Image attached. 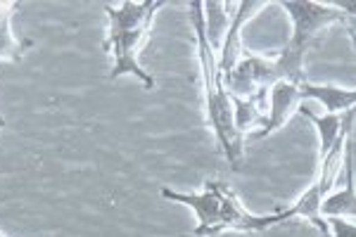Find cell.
<instances>
[{
    "label": "cell",
    "mask_w": 356,
    "mask_h": 237,
    "mask_svg": "<svg viewBox=\"0 0 356 237\" xmlns=\"http://www.w3.org/2000/svg\"><path fill=\"white\" fill-rule=\"evenodd\" d=\"M349 138H352V129L342 133V138L335 142V147H332L325 157H318L321 169H318L316 181L309 185L307 193H304L295 204L288 206V209H283V211H275V221H278V225L290 221V218H304V221H309L316 230H318L321 237H330L328 221H325L323 213H321V206H323L325 197L332 193V185H335V181L342 173L344 145H347Z\"/></svg>",
    "instance_id": "obj_4"
},
{
    "label": "cell",
    "mask_w": 356,
    "mask_h": 237,
    "mask_svg": "<svg viewBox=\"0 0 356 237\" xmlns=\"http://www.w3.org/2000/svg\"><path fill=\"white\" fill-rule=\"evenodd\" d=\"M304 102L314 100L323 107L325 114H347L356 109V88H342L335 83H300Z\"/></svg>",
    "instance_id": "obj_9"
},
{
    "label": "cell",
    "mask_w": 356,
    "mask_h": 237,
    "mask_svg": "<svg viewBox=\"0 0 356 237\" xmlns=\"http://www.w3.org/2000/svg\"><path fill=\"white\" fill-rule=\"evenodd\" d=\"M188 8H191L200 74H202L207 121H209V129L214 133L221 154L226 157L231 171H238L245 157L243 136H240L238 126H235L233 100H231V92H228L226 83H223L221 69H219V55L211 48L209 38H207V31H204V3L202 0H193V3H188Z\"/></svg>",
    "instance_id": "obj_1"
},
{
    "label": "cell",
    "mask_w": 356,
    "mask_h": 237,
    "mask_svg": "<svg viewBox=\"0 0 356 237\" xmlns=\"http://www.w3.org/2000/svg\"><path fill=\"white\" fill-rule=\"evenodd\" d=\"M264 95L266 92H259V95L252 97H233V117H235V126H238L240 136H245L247 131L252 129H261L264 121H266V114H264Z\"/></svg>",
    "instance_id": "obj_11"
},
{
    "label": "cell",
    "mask_w": 356,
    "mask_h": 237,
    "mask_svg": "<svg viewBox=\"0 0 356 237\" xmlns=\"http://www.w3.org/2000/svg\"><path fill=\"white\" fill-rule=\"evenodd\" d=\"M292 22V33L278 57H273L280 81L304 83V60L318 38L335 24H347V13L335 3H314V0H283L278 3Z\"/></svg>",
    "instance_id": "obj_2"
},
{
    "label": "cell",
    "mask_w": 356,
    "mask_h": 237,
    "mask_svg": "<svg viewBox=\"0 0 356 237\" xmlns=\"http://www.w3.org/2000/svg\"><path fill=\"white\" fill-rule=\"evenodd\" d=\"M344 188L332 190L325 197L321 213L323 218H356V178H354V142L352 138L344 145V164H342Z\"/></svg>",
    "instance_id": "obj_8"
},
{
    "label": "cell",
    "mask_w": 356,
    "mask_h": 237,
    "mask_svg": "<svg viewBox=\"0 0 356 237\" xmlns=\"http://www.w3.org/2000/svg\"><path fill=\"white\" fill-rule=\"evenodd\" d=\"M15 8H17V3H0V22H3L8 15H13Z\"/></svg>",
    "instance_id": "obj_15"
},
{
    "label": "cell",
    "mask_w": 356,
    "mask_h": 237,
    "mask_svg": "<svg viewBox=\"0 0 356 237\" xmlns=\"http://www.w3.org/2000/svg\"><path fill=\"white\" fill-rule=\"evenodd\" d=\"M159 8H164L162 0H143V3L126 0V3H122V8L105 5V15L110 19L105 45L107 50H112L114 57L110 81H117L119 76H126V74H134L145 90L154 88V79L138 62V50L145 43L147 31H150V24Z\"/></svg>",
    "instance_id": "obj_3"
},
{
    "label": "cell",
    "mask_w": 356,
    "mask_h": 237,
    "mask_svg": "<svg viewBox=\"0 0 356 237\" xmlns=\"http://www.w3.org/2000/svg\"><path fill=\"white\" fill-rule=\"evenodd\" d=\"M347 33H349V38H352V45H354V50H356V19H352V17H349L347 19Z\"/></svg>",
    "instance_id": "obj_14"
},
{
    "label": "cell",
    "mask_w": 356,
    "mask_h": 237,
    "mask_svg": "<svg viewBox=\"0 0 356 237\" xmlns=\"http://www.w3.org/2000/svg\"><path fill=\"white\" fill-rule=\"evenodd\" d=\"M3 126H5V121H3V119H0V129H3Z\"/></svg>",
    "instance_id": "obj_16"
},
{
    "label": "cell",
    "mask_w": 356,
    "mask_h": 237,
    "mask_svg": "<svg viewBox=\"0 0 356 237\" xmlns=\"http://www.w3.org/2000/svg\"><path fill=\"white\" fill-rule=\"evenodd\" d=\"M330 228V237H356V223L347 218H325Z\"/></svg>",
    "instance_id": "obj_13"
},
{
    "label": "cell",
    "mask_w": 356,
    "mask_h": 237,
    "mask_svg": "<svg viewBox=\"0 0 356 237\" xmlns=\"http://www.w3.org/2000/svg\"><path fill=\"white\" fill-rule=\"evenodd\" d=\"M268 5V0H243L238 3V10H233V19L228 26V33L223 38V45L219 50V69L221 76H228L233 72V67L243 60V40H240V31H243L245 22L252 19L259 10Z\"/></svg>",
    "instance_id": "obj_7"
},
{
    "label": "cell",
    "mask_w": 356,
    "mask_h": 237,
    "mask_svg": "<svg viewBox=\"0 0 356 237\" xmlns=\"http://www.w3.org/2000/svg\"><path fill=\"white\" fill-rule=\"evenodd\" d=\"M235 190L223 181H207L202 193H178V190L162 188V197L169 202L186 204L195 211L197 225H195V237H219L223 235V218H226L228 199Z\"/></svg>",
    "instance_id": "obj_5"
},
{
    "label": "cell",
    "mask_w": 356,
    "mask_h": 237,
    "mask_svg": "<svg viewBox=\"0 0 356 237\" xmlns=\"http://www.w3.org/2000/svg\"><path fill=\"white\" fill-rule=\"evenodd\" d=\"M10 17L13 15H8L0 22V60H19L29 45V43H19L13 36V22H10Z\"/></svg>",
    "instance_id": "obj_12"
},
{
    "label": "cell",
    "mask_w": 356,
    "mask_h": 237,
    "mask_svg": "<svg viewBox=\"0 0 356 237\" xmlns=\"http://www.w3.org/2000/svg\"><path fill=\"white\" fill-rule=\"evenodd\" d=\"M231 3H219V0H204V31L207 38H209L211 48L219 55L223 38L228 33V26H231L233 15L228 13Z\"/></svg>",
    "instance_id": "obj_10"
},
{
    "label": "cell",
    "mask_w": 356,
    "mask_h": 237,
    "mask_svg": "<svg viewBox=\"0 0 356 237\" xmlns=\"http://www.w3.org/2000/svg\"><path fill=\"white\" fill-rule=\"evenodd\" d=\"M302 107H304V97H302L300 85L290 83V81H275L271 88H268L266 121H264V126L259 131L252 133V140H261V138H268L271 133L283 129Z\"/></svg>",
    "instance_id": "obj_6"
}]
</instances>
